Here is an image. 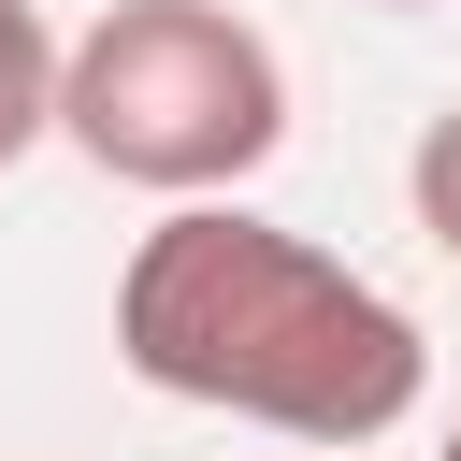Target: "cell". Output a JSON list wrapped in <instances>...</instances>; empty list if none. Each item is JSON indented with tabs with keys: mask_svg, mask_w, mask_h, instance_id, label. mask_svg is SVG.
<instances>
[{
	"mask_svg": "<svg viewBox=\"0 0 461 461\" xmlns=\"http://www.w3.org/2000/svg\"><path fill=\"white\" fill-rule=\"evenodd\" d=\"M58 144L158 202H230L288 144V58L230 0H115L58 58Z\"/></svg>",
	"mask_w": 461,
	"mask_h": 461,
	"instance_id": "cell-2",
	"label": "cell"
},
{
	"mask_svg": "<svg viewBox=\"0 0 461 461\" xmlns=\"http://www.w3.org/2000/svg\"><path fill=\"white\" fill-rule=\"evenodd\" d=\"M115 360L202 418L288 432V447H375L432 389V331L331 245L245 216V202H173L130 274H115Z\"/></svg>",
	"mask_w": 461,
	"mask_h": 461,
	"instance_id": "cell-1",
	"label": "cell"
},
{
	"mask_svg": "<svg viewBox=\"0 0 461 461\" xmlns=\"http://www.w3.org/2000/svg\"><path fill=\"white\" fill-rule=\"evenodd\" d=\"M375 14H432V0H375Z\"/></svg>",
	"mask_w": 461,
	"mask_h": 461,
	"instance_id": "cell-5",
	"label": "cell"
},
{
	"mask_svg": "<svg viewBox=\"0 0 461 461\" xmlns=\"http://www.w3.org/2000/svg\"><path fill=\"white\" fill-rule=\"evenodd\" d=\"M447 461H461V418H447Z\"/></svg>",
	"mask_w": 461,
	"mask_h": 461,
	"instance_id": "cell-6",
	"label": "cell"
},
{
	"mask_svg": "<svg viewBox=\"0 0 461 461\" xmlns=\"http://www.w3.org/2000/svg\"><path fill=\"white\" fill-rule=\"evenodd\" d=\"M58 58H72V43L43 29V0H0V173L58 130Z\"/></svg>",
	"mask_w": 461,
	"mask_h": 461,
	"instance_id": "cell-3",
	"label": "cell"
},
{
	"mask_svg": "<svg viewBox=\"0 0 461 461\" xmlns=\"http://www.w3.org/2000/svg\"><path fill=\"white\" fill-rule=\"evenodd\" d=\"M403 202H418V230H432V245L461 259V101H447V115L418 130V158H403Z\"/></svg>",
	"mask_w": 461,
	"mask_h": 461,
	"instance_id": "cell-4",
	"label": "cell"
}]
</instances>
